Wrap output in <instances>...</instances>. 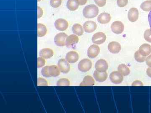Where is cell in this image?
Wrapping results in <instances>:
<instances>
[{
    "instance_id": "1",
    "label": "cell",
    "mask_w": 151,
    "mask_h": 113,
    "mask_svg": "<svg viewBox=\"0 0 151 113\" xmlns=\"http://www.w3.org/2000/svg\"><path fill=\"white\" fill-rule=\"evenodd\" d=\"M99 11L97 6L95 5H89L84 7L83 11V15L86 18H93L97 16Z\"/></svg>"
},
{
    "instance_id": "2",
    "label": "cell",
    "mask_w": 151,
    "mask_h": 113,
    "mask_svg": "<svg viewBox=\"0 0 151 113\" xmlns=\"http://www.w3.org/2000/svg\"><path fill=\"white\" fill-rule=\"evenodd\" d=\"M92 62L89 59H84L79 62L78 64V69L82 72L89 71L92 67Z\"/></svg>"
},
{
    "instance_id": "3",
    "label": "cell",
    "mask_w": 151,
    "mask_h": 113,
    "mask_svg": "<svg viewBox=\"0 0 151 113\" xmlns=\"http://www.w3.org/2000/svg\"><path fill=\"white\" fill-rule=\"evenodd\" d=\"M68 36L65 33H60L55 36L54 42L58 46H63L66 45V39Z\"/></svg>"
},
{
    "instance_id": "4",
    "label": "cell",
    "mask_w": 151,
    "mask_h": 113,
    "mask_svg": "<svg viewBox=\"0 0 151 113\" xmlns=\"http://www.w3.org/2000/svg\"><path fill=\"white\" fill-rule=\"evenodd\" d=\"M95 68L96 70L99 72H106L108 68V62L105 59H99L95 63Z\"/></svg>"
},
{
    "instance_id": "5",
    "label": "cell",
    "mask_w": 151,
    "mask_h": 113,
    "mask_svg": "<svg viewBox=\"0 0 151 113\" xmlns=\"http://www.w3.org/2000/svg\"><path fill=\"white\" fill-rule=\"evenodd\" d=\"M106 36L103 32H97L93 35L92 41L93 43L97 44H101L105 42Z\"/></svg>"
},
{
    "instance_id": "6",
    "label": "cell",
    "mask_w": 151,
    "mask_h": 113,
    "mask_svg": "<svg viewBox=\"0 0 151 113\" xmlns=\"http://www.w3.org/2000/svg\"><path fill=\"white\" fill-rule=\"evenodd\" d=\"M110 80L113 84H119L122 83L124 80V77L118 71L112 72L110 75Z\"/></svg>"
},
{
    "instance_id": "7",
    "label": "cell",
    "mask_w": 151,
    "mask_h": 113,
    "mask_svg": "<svg viewBox=\"0 0 151 113\" xmlns=\"http://www.w3.org/2000/svg\"><path fill=\"white\" fill-rule=\"evenodd\" d=\"M111 30L116 34H121L124 31V26L122 22L116 21L113 23L111 26Z\"/></svg>"
},
{
    "instance_id": "8",
    "label": "cell",
    "mask_w": 151,
    "mask_h": 113,
    "mask_svg": "<svg viewBox=\"0 0 151 113\" xmlns=\"http://www.w3.org/2000/svg\"><path fill=\"white\" fill-rule=\"evenodd\" d=\"M55 26L58 30L64 31L68 28V22L64 19H58L55 22Z\"/></svg>"
},
{
    "instance_id": "9",
    "label": "cell",
    "mask_w": 151,
    "mask_h": 113,
    "mask_svg": "<svg viewBox=\"0 0 151 113\" xmlns=\"http://www.w3.org/2000/svg\"><path fill=\"white\" fill-rule=\"evenodd\" d=\"M100 52V48L98 45L93 44L88 48L87 55L90 58H94L98 56Z\"/></svg>"
},
{
    "instance_id": "10",
    "label": "cell",
    "mask_w": 151,
    "mask_h": 113,
    "mask_svg": "<svg viewBox=\"0 0 151 113\" xmlns=\"http://www.w3.org/2000/svg\"><path fill=\"white\" fill-rule=\"evenodd\" d=\"M79 41V38L77 36L71 34L68 36L66 40V46L68 48H74Z\"/></svg>"
},
{
    "instance_id": "11",
    "label": "cell",
    "mask_w": 151,
    "mask_h": 113,
    "mask_svg": "<svg viewBox=\"0 0 151 113\" xmlns=\"http://www.w3.org/2000/svg\"><path fill=\"white\" fill-rule=\"evenodd\" d=\"M58 66L60 72L63 73H67L70 71V65L65 59H60L58 62Z\"/></svg>"
},
{
    "instance_id": "12",
    "label": "cell",
    "mask_w": 151,
    "mask_h": 113,
    "mask_svg": "<svg viewBox=\"0 0 151 113\" xmlns=\"http://www.w3.org/2000/svg\"><path fill=\"white\" fill-rule=\"evenodd\" d=\"M84 31L90 33L93 32L97 29V25L95 22L92 21H88L84 23L83 25Z\"/></svg>"
},
{
    "instance_id": "13",
    "label": "cell",
    "mask_w": 151,
    "mask_h": 113,
    "mask_svg": "<svg viewBox=\"0 0 151 113\" xmlns=\"http://www.w3.org/2000/svg\"><path fill=\"white\" fill-rule=\"evenodd\" d=\"M108 50L113 54L119 53L122 49L121 44L117 41H113L110 42L108 45Z\"/></svg>"
},
{
    "instance_id": "14",
    "label": "cell",
    "mask_w": 151,
    "mask_h": 113,
    "mask_svg": "<svg viewBox=\"0 0 151 113\" xmlns=\"http://www.w3.org/2000/svg\"><path fill=\"white\" fill-rule=\"evenodd\" d=\"M79 59V55L75 51H70L66 54L65 59L68 62L70 63H75Z\"/></svg>"
},
{
    "instance_id": "15",
    "label": "cell",
    "mask_w": 151,
    "mask_h": 113,
    "mask_svg": "<svg viewBox=\"0 0 151 113\" xmlns=\"http://www.w3.org/2000/svg\"><path fill=\"white\" fill-rule=\"evenodd\" d=\"M139 11L136 8H132L128 13V18L129 20L132 22H134L139 18Z\"/></svg>"
},
{
    "instance_id": "16",
    "label": "cell",
    "mask_w": 151,
    "mask_h": 113,
    "mask_svg": "<svg viewBox=\"0 0 151 113\" xmlns=\"http://www.w3.org/2000/svg\"><path fill=\"white\" fill-rule=\"evenodd\" d=\"M93 75L95 80L99 82H104L106 81L108 77V74L107 72H100L97 70L94 71Z\"/></svg>"
},
{
    "instance_id": "17",
    "label": "cell",
    "mask_w": 151,
    "mask_h": 113,
    "mask_svg": "<svg viewBox=\"0 0 151 113\" xmlns=\"http://www.w3.org/2000/svg\"><path fill=\"white\" fill-rule=\"evenodd\" d=\"M111 20V15L107 13H102L97 18V21L101 24H107Z\"/></svg>"
},
{
    "instance_id": "18",
    "label": "cell",
    "mask_w": 151,
    "mask_h": 113,
    "mask_svg": "<svg viewBox=\"0 0 151 113\" xmlns=\"http://www.w3.org/2000/svg\"><path fill=\"white\" fill-rule=\"evenodd\" d=\"M139 51L143 56H147L151 53V46L148 44H144L139 47Z\"/></svg>"
},
{
    "instance_id": "19",
    "label": "cell",
    "mask_w": 151,
    "mask_h": 113,
    "mask_svg": "<svg viewBox=\"0 0 151 113\" xmlns=\"http://www.w3.org/2000/svg\"><path fill=\"white\" fill-rule=\"evenodd\" d=\"M40 55L44 59H49L53 55V51L50 48H44L40 50Z\"/></svg>"
},
{
    "instance_id": "20",
    "label": "cell",
    "mask_w": 151,
    "mask_h": 113,
    "mask_svg": "<svg viewBox=\"0 0 151 113\" xmlns=\"http://www.w3.org/2000/svg\"><path fill=\"white\" fill-rule=\"evenodd\" d=\"M95 84L94 78L90 75H86L83 79V81L80 84V86H93Z\"/></svg>"
},
{
    "instance_id": "21",
    "label": "cell",
    "mask_w": 151,
    "mask_h": 113,
    "mask_svg": "<svg viewBox=\"0 0 151 113\" xmlns=\"http://www.w3.org/2000/svg\"><path fill=\"white\" fill-rule=\"evenodd\" d=\"M60 70L56 65L49 66V73L51 77H56L59 76L60 74Z\"/></svg>"
},
{
    "instance_id": "22",
    "label": "cell",
    "mask_w": 151,
    "mask_h": 113,
    "mask_svg": "<svg viewBox=\"0 0 151 113\" xmlns=\"http://www.w3.org/2000/svg\"><path fill=\"white\" fill-rule=\"evenodd\" d=\"M79 5V4L76 0H68L66 4L68 9L71 11H74L77 10Z\"/></svg>"
},
{
    "instance_id": "23",
    "label": "cell",
    "mask_w": 151,
    "mask_h": 113,
    "mask_svg": "<svg viewBox=\"0 0 151 113\" xmlns=\"http://www.w3.org/2000/svg\"><path fill=\"white\" fill-rule=\"evenodd\" d=\"M46 26L42 24L38 23L37 24V36L38 37H41L46 35L47 33Z\"/></svg>"
},
{
    "instance_id": "24",
    "label": "cell",
    "mask_w": 151,
    "mask_h": 113,
    "mask_svg": "<svg viewBox=\"0 0 151 113\" xmlns=\"http://www.w3.org/2000/svg\"><path fill=\"white\" fill-rule=\"evenodd\" d=\"M72 31L73 33L78 36L83 35L84 34V30L82 26L78 24L73 25L72 27Z\"/></svg>"
},
{
    "instance_id": "25",
    "label": "cell",
    "mask_w": 151,
    "mask_h": 113,
    "mask_svg": "<svg viewBox=\"0 0 151 113\" xmlns=\"http://www.w3.org/2000/svg\"><path fill=\"white\" fill-rule=\"evenodd\" d=\"M118 70L119 73L124 76H127L130 73L129 68L124 64H121L119 65Z\"/></svg>"
},
{
    "instance_id": "26",
    "label": "cell",
    "mask_w": 151,
    "mask_h": 113,
    "mask_svg": "<svg viewBox=\"0 0 151 113\" xmlns=\"http://www.w3.org/2000/svg\"><path fill=\"white\" fill-rule=\"evenodd\" d=\"M140 7L143 11H145L151 10V1H145L141 4Z\"/></svg>"
},
{
    "instance_id": "27",
    "label": "cell",
    "mask_w": 151,
    "mask_h": 113,
    "mask_svg": "<svg viewBox=\"0 0 151 113\" xmlns=\"http://www.w3.org/2000/svg\"><path fill=\"white\" fill-rule=\"evenodd\" d=\"M70 84L68 79L65 78H61L57 82V86H70Z\"/></svg>"
},
{
    "instance_id": "28",
    "label": "cell",
    "mask_w": 151,
    "mask_h": 113,
    "mask_svg": "<svg viewBox=\"0 0 151 113\" xmlns=\"http://www.w3.org/2000/svg\"><path fill=\"white\" fill-rule=\"evenodd\" d=\"M134 57L135 60L139 62H143L146 61V56L142 55L139 52V50L135 52Z\"/></svg>"
},
{
    "instance_id": "29",
    "label": "cell",
    "mask_w": 151,
    "mask_h": 113,
    "mask_svg": "<svg viewBox=\"0 0 151 113\" xmlns=\"http://www.w3.org/2000/svg\"><path fill=\"white\" fill-rule=\"evenodd\" d=\"M62 0H50V5L54 8H57L61 5Z\"/></svg>"
},
{
    "instance_id": "30",
    "label": "cell",
    "mask_w": 151,
    "mask_h": 113,
    "mask_svg": "<svg viewBox=\"0 0 151 113\" xmlns=\"http://www.w3.org/2000/svg\"><path fill=\"white\" fill-rule=\"evenodd\" d=\"M49 66H46L43 67L42 69V75L44 77H46V78L51 77V76L50 75L49 73Z\"/></svg>"
},
{
    "instance_id": "31",
    "label": "cell",
    "mask_w": 151,
    "mask_h": 113,
    "mask_svg": "<svg viewBox=\"0 0 151 113\" xmlns=\"http://www.w3.org/2000/svg\"><path fill=\"white\" fill-rule=\"evenodd\" d=\"M144 38L148 42L151 43V29H148L144 33Z\"/></svg>"
},
{
    "instance_id": "32",
    "label": "cell",
    "mask_w": 151,
    "mask_h": 113,
    "mask_svg": "<svg viewBox=\"0 0 151 113\" xmlns=\"http://www.w3.org/2000/svg\"><path fill=\"white\" fill-rule=\"evenodd\" d=\"M37 86H47L48 83L45 79L43 78H39L37 79Z\"/></svg>"
},
{
    "instance_id": "33",
    "label": "cell",
    "mask_w": 151,
    "mask_h": 113,
    "mask_svg": "<svg viewBox=\"0 0 151 113\" xmlns=\"http://www.w3.org/2000/svg\"><path fill=\"white\" fill-rule=\"evenodd\" d=\"M45 61L43 57H39L37 58V67L40 68L43 67L45 65Z\"/></svg>"
},
{
    "instance_id": "34",
    "label": "cell",
    "mask_w": 151,
    "mask_h": 113,
    "mask_svg": "<svg viewBox=\"0 0 151 113\" xmlns=\"http://www.w3.org/2000/svg\"><path fill=\"white\" fill-rule=\"evenodd\" d=\"M117 4L120 7H124L128 4V0H117Z\"/></svg>"
},
{
    "instance_id": "35",
    "label": "cell",
    "mask_w": 151,
    "mask_h": 113,
    "mask_svg": "<svg viewBox=\"0 0 151 113\" xmlns=\"http://www.w3.org/2000/svg\"><path fill=\"white\" fill-rule=\"evenodd\" d=\"M95 4L100 7L104 6L106 4V0H94Z\"/></svg>"
},
{
    "instance_id": "36",
    "label": "cell",
    "mask_w": 151,
    "mask_h": 113,
    "mask_svg": "<svg viewBox=\"0 0 151 113\" xmlns=\"http://www.w3.org/2000/svg\"><path fill=\"white\" fill-rule=\"evenodd\" d=\"M132 86H143L142 82L139 81H134L132 84Z\"/></svg>"
},
{
    "instance_id": "37",
    "label": "cell",
    "mask_w": 151,
    "mask_h": 113,
    "mask_svg": "<svg viewBox=\"0 0 151 113\" xmlns=\"http://www.w3.org/2000/svg\"><path fill=\"white\" fill-rule=\"evenodd\" d=\"M38 19L40 18L42 16V14H43V11H42V9L39 7L38 6Z\"/></svg>"
},
{
    "instance_id": "38",
    "label": "cell",
    "mask_w": 151,
    "mask_h": 113,
    "mask_svg": "<svg viewBox=\"0 0 151 113\" xmlns=\"http://www.w3.org/2000/svg\"><path fill=\"white\" fill-rule=\"evenodd\" d=\"M146 62L147 65L151 67V54L146 58Z\"/></svg>"
},
{
    "instance_id": "39",
    "label": "cell",
    "mask_w": 151,
    "mask_h": 113,
    "mask_svg": "<svg viewBox=\"0 0 151 113\" xmlns=\"http://www.w3.org/2000/svg\"><path fill=\"white\" fill-rule=\"evenodd\" d=\"M80 5L83 6L86 4L87 3V0H76Z\"/></svg>"
},
{
    "instance_id": "40",
    "label": "cell",
    "mask_w": 151,
    "mask_h": 113,
    "mask_svg": "<svg viewBox=\"0 0 151 113\" xmlns=\"http://www.w3.org/2000/svg\"><path fill=\"white\" fill-rule=\"evenodd\" d=\"M147 75L151 78V67H149L147 70Z\"/></svg>"
},
{
    "instance_id": "41",
    "label": "cell",
    "mask_w": 151,
    "mask_h": 113,
    "mask_svg": "<svg viewBox=\"0 0 151 113\" xmlns=\"http://www.w3.org/2000/svg\"><path fill=\"white\" fill-rule=\"evenodd\" d=\"M148 20L149 23H150V27L151 29V11L149 14Z\"/></svg>"
},
{
    "instance_id": "42",
    "label": "cell",
    "mask_w": 151,
    "mask_h": 113,
    "mask_svg": "<svg viewBox=\"0 0 151 113\" xmlns=\"http://www.w3.org/2000/svg\"><path fill=\"white\" fill-rule=\"evenodd\" d=\"M41 0H38V2L40 1Z\"/></svg>"
},
{
    "instance_id": "43",
    "label": "cell",
    "mask_w": 151,
    "mask_h": 113,
    "mask_svg": "<svg viewBox=\"0 0 151 113\" xmlns=\"http://www.w3.org/2000/svg\"></svg>"
}]
</instances>
